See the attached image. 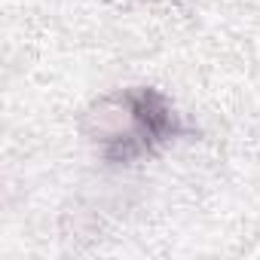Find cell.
<instances>
[{
	"label": "cell",
	"instance_id": "1",
	"mask_svg": "<svg viewBox=\"0 0 260 260\" xmlns=\"http://www.w3.org/2000/svg\"><path fill=\"white\" fill-rule=\"evenodd\" d=\"M125 116L128 132L122 138V147L116 150V159H128L135 153L150 150L159 141H169L178 132V119L166 98L153 89H135L125 95Z\"/></svg>",
	"mask_w": 260,
	"mask_h": 260
}]
</instances>
